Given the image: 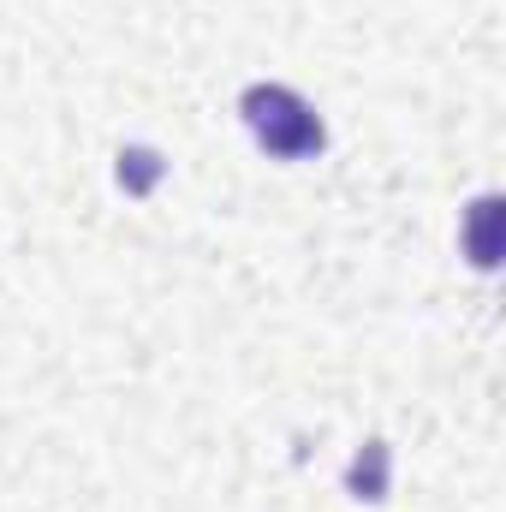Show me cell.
Listing matches in <instances>:
<instances>
[{"mask_svg":"<svg viewBox=\"0 0 506 512\" xmlns=\"http://www.w3.org/2000/svg\"><path fill=\"white\" fill-rule=\"evenodd\" d=\"M239 108H245L251 137L268 149V155H280V161L322 155V143H328V131H322V120H316V108H310L298 90H286V84H251Z\"/></svg>","mask_w":506,"mask_h":512,"instance_id":"obj_1","label":"cell"},{"mask_svg":"<svg viewBox=\"0 0 506 512\" xmlns=\"http://www.w3.org/2000/svg\"><path fill=\"white\" fill-rule=\"evenodd\" d=\"M471 262L495 268V197L477 203V227H471Z\"/></svg>","mask_w":506,"mask_h":512,"instance_id":"obj_2","label":"cell"}]
</instances>
